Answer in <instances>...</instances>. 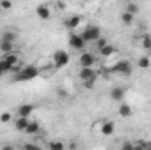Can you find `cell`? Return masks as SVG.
I'll use <instances>...</instances> for the list:
<instances>
[{
  "label": "cell",
  "mask_w": 151,
  "mask_h": 150,
  "mask_svg": "<svg viewBox=\"0 0 151 150\" xmlns=\"http://www.w3.org/2000/svg\"><path fill=\"white\" fill-rule=\"evenodd\" d=\"M40 74V69H39L37 66H25L18 74H14V81H30V79H34V78H37Z\"/></svg>",
  "instance_id": "1"
},
{
  "label": "cell",
  "mask_w": 151,
  "mask_h": 150,
  "mask_svg": "<svg viewBox=\"0 0 151 150\" xmlns=\"http://www.w3.org/2000/svg\"><path fill=\"white\" fill-rule=\"evenodd\" d=\"M51 58H53V67H55V69H62V67H65V66L69 64L70 55H69L67 51H63V50H56Z\"/></svg>",
  "instance_id": "2"
},
{
  "label": "cell",
  "mask_w": 151,
  "mask_h": 150,
  "mask_svg": "<svg viewBox=\"0 0 151 150\" xmlns=\"http://www.w3.org/2000/svg\"><path fill=\"white\" fill-rule=\"evenodd\" d=\"M81 36L84 39V42H95V41L100 39V28H99L97 25H88V27L83 30Z\"/></svg>",
  "instance_id": "3"
},
{
  "label": "cell",
  "mask_w": 151,
  "mask_h": 150,
  "mask_svg": "<svg viewBox=\"0 0 151 150\" xmlns=\"http://www.w3.org/2000/svg\"><path fill=\"white\" fill-rule=\"evenodd\" d=\"M113 73L116 74H123V76H128L132 74V64L128 60H119L113 66Z\"/></svg>",
  "instance_id": "4"
},
{
  "label": "cell",
  "mask_w": 151,
  "mask_h": 150,
  "mask_svg": "<svg viewBox=\"0 0 151 150\" xmlns=\"http://www.w3.org/2000/svg\"><path fill=\"white\" fill-rule=\"evenodd\" d=\"M69 44H70V48H74V50H83L84 46H86V42H84V39L81 34H70V37H69Z\"/></svg>",
  "instance_id": "5"
},
{
  "label": "cell",
  "mask_w": 151,
  "mask_h": 150,
  "mask_svg": "<svg viewBox=\"0 0 151 150\" xmlns=\"http://www.w3.org/2000/svg\"><path fill=\"white\" fill-rule=\"evenodd\" d=\"M0 60H4L5 64H9V66L12 67V66L21 64V55H19V53H16V51H12V53H7V55H2V58H0Z\"/></svg>",
  "instance_id": "6"
},
{
  "label": "cell",
  "mask_w": 151,
  "mask_h": 150,
  "mask_svg": "<svg viewBox=\"0 0 151 150\" xmlns=\"http://www.w3.org/2000/svg\"><path fill=\"white\" fill-rule=\"evenodd\" d=\"M79 64H81V69H84V67L93 69V66H95V57H93L91 53H83V55L79 57Z\"/></svg>",
  "instance_id": "7"
},
{
  "label": "cell",
  "mask_w": 151,
  "mask_h": 150,
  "mask_svg": "<svg viewBox=\"0 0 151 150\" xmlns=\"http://www.w3.org/2000/svg\"><path fill=\"white\" fill-rule=\"evenodd\" d=\"M34 111H35V106L27 103V104H21V106L18 108V117H19V118H28Z\"/></svg>",
  "instance_id": "8"
},
{
  "label": "cell",
  "mask_w": 151,
  "mask_h": 150,
  "mask_svg": "<svg viewBox=\"0 0 151 150\" xmlns=\"http://www.w3.org/2000/svg\"><path fill=\"white\" fill-rule=\"evenodd\" d=\"M35 14H37L40 20H49L51 18V9H49L47 4H40V5H37V9H35Z\"/></svg>",
  "instance_id": "9"
},
{
  "label": "cell",
  "mask_w": 151,
  "mask_h": 150,
  "mask_svg": "<svg viewBox=\"0 0 151 150\" xmlns=\"http://www.w3.org/2000/svg\"><path fill=\"white\" fill-rule=\"evenodd\" d=\"M113 133H114V122L104 120V122L100 124V134H102V136H113Z\"/></svg>",
  "instance_id": "10"
},
{
  "label": "cell",
  "mask_w": 151,
  "mask_h": 150,
  "mask_svg": "<svg viewBox=\"0 0 151 150\" xmlns=\"http://www.w3.org/2000/svg\"><path fill=\"white\" fill-rule=\"evenodd\" d=\"M65 28H69V30H74V28H77L79 25H81V16L79 14H72L70 18H67L65 20Z\"/></svg>",
  "instance_id": "11"
},
{
  "label": "cell",
  "mask_w": 151,
  "mask_h": 150,
  "mask_svg": "<svg viewBox=\"0 0 151 150\" xmlns=\"http://www.w3.org/2000/svg\"><path fill=\"white\" fill-rule=\"evenodd\" d=\"M132 113H134V110H132L130 104H127V103H121V104H119V108H118V115H119V117L128 118V117H132Z\"/></svg>",
  "instance_id": "12"
},
{
  "label": "cell",
  "mask_w": 151,
  "mask_h": 150,
  "mask_svg": "<svg viewBox=\"0 0 151 150\" xmlns=\"http://www.w3.org/2000/svg\"><path fill=\"white\" fill-rule=\"evenodd\" d=\"M79 78H81L83 81L93 79V78H97V71H93V69H90V67H84V69L79 71Z\"/></svg>",
  "instance_id": "13"
},
{
  "label": "cell",
  "mask_w": 151,
  "mask_h": 150,
  "mask_svg": "<svg viewBox=\"0 0 151 150\" xmlns=\"http://www.w3.org/2000/svg\"><path fill=\"white\" fill-rule=\"evenodd\" d=\"M109 95H111V99H113V101H116V103L119 101V103H121V101L125 99V90H123L121 87H114Z\"/></svg>",
  "instance_id": "14"
},
{
  "label": "cell",
  "mask_w": 151,
  "mask_h": 150,
  "mask_svg": "<svg viewBox=\"0 0 151 150\" xmlns=\"http://www.w3.org/2000/svg\"><path fill=\"white\" fill-rule=\"evenodd\" d=\"M39 131H40V125H39V122H35V120H34V122L30 120V124H28V127L25 129V133H27V134H30V136H34V134H37Z\"/></svg>",
  "instance_id": "15"
},
{
  "label": "cell",
  "mask_w": 151,
  "mask_h": 150,
  "mask_svg": "<svg viewBox=\"0 0 151 150\" xmlns=\"http://www.w3.org/2000/svg\"><path fill=\"white\" fill-rule=\"evenodd\" d=\"M137 67H139V69H142V71L150 69V67H151V58H150V57H141V58L137 60Z\"/></svg>",
  "instance_id": "16"
},
{
  "label": "cell",
  "mask_w": 151,
  "mask_h": 150,
  "mask_svg": "<svg viewBox=\"0 0 151 150\" xmlns=\"http://www.w3.org/2000/svg\"><path fill=\"white\" fill-rule=\"evenodd\" d=\"M12 50H14V44H12V42H7V41H2V39H0V51H2L4 55L12 53Z\"/></svg>",
  "instance_id": "17"
},
{
  "label": "cell",
  "mask_w": 151,
  "mask_h": 150,
  "mask_svg": "<svg viewBox=\"0 0 151 150\" xmlns=\"http://www.w3.org/2000/svg\"><path fill=\"white\" fill-rule=\"evenodd\" d=\"M47 149L49 150H65V143L62 140H51Z\"/></svg>",
  "instance_id": "18"
},
{
  "label": "cell",
  "mask_w": 151,
  "mask_h": 150,
  "mask_svg": "<svg viewBox=\"0 0 151 150\" xmlns=\"http://www.w3.org/2000/svg\"><path fill=\"white\" fill-rule=\"evenodd\" d=\"M28 124H30V120H28V118H19V117H18V120H16L14 127H16L18 131H25V129L28 127Z\"/></svg>",
  "instance_id": "19"
},
{
  "label": "cell",
  "mask_w": 151,
  "mask_h": 150,
  "mask_svg": "<svg viewBox=\"0 0 151 150\" xmlns=\"http://www.w3.org/2000/svg\"><path fill=\"white\" fill-rule=\"evenodd\" d=\"M16 32L14 30H5L4 34H2V41H7V42H12L14 44V41H16Z\"/></svg>",
  "instance_id": "20"
},
{
  "label": "cell",
  "mask_w": 151,
  "mask_h": 150,
  "mask_svg": "<svg viewBox=\"0 0 151 150\" xmlns=\"http://www.w3.org/2000/svg\"><path fill=\"white\" fill-rule=\"evenodd\" d=\"M114 53H116V48H114V46H111V44H107L106 48H102V50H100V55H102L104 58L111 57V55H114Z\"/></svg>",
  "instance_id": "21"
},
{
  "label": "cell",
  "mask_w": 151,
  "mask_h": 150,
  "mask_svg": "<svg viewBox=\"0 0 151 150\" xmlns=\"http://www.w3.org/2000/svg\"><path fill=\"white\" fill-rule=\"evenodd\" d=\"M134 18H135V16H132V14L127 12V11L121 12V21H123V25H132V23H134Z\"/></svg>",
  "instance_id": "22"
},
{
  "label": "cell",
  "mask_w": 151,
  "mask_h": 150,
  "mask_svg": "<svg viewBox=\"0 0 151 150\" xmlns=\"http://www.w3.org/2000/svg\"><path fill=\"white\" fill-rule=\"evenodd\" d=\"M127 12H130L132 16H135V14L139 12V4H135V2H128V4H127Z\"/></svg>",
  "instance_id": "23"
},
{
  "label": "cell",
  "mask_w": 151,
  "mask_h": 150,
  "mask_svg": "<svg viewBox=\"0 0 151 150\" xmlns=\"http://www.w3.org/2000/svg\"><path fill=\"white\" fill-rule=\"evenodd\" d=\"M141 46H142L144 50H148V51H150V48H151V36H142V37H141Z\"/></svg>",
  "instance_id": "24"
},
{
  "label": "cell",
  "mask_w": 151,
  "mask_h": 150,
  "mask_svg": "<svg viewBox=\"0 0 151 150\" xmlns=\"http://www.w3.org/2000/svg\"><path fill=\"white\" fill-rule=\"evenodd\" d=\"M11 120H12V113H9V111L0 113V124H7V122H11Z\"/></svg>",
  "instance_id": "25"
},
{
  "label": "cell",
  "mask_w": 151,
  "mask_h": 150,
  "mask_svg": "<svg viewBox=\"0 0 151 150\" xmlns=\"http://www.w3.org/2000/svg\"><path fill=\"white\" fill-rule=\"evenodd\" d=\"M0 9H4V11L12 9V2H11V0H2V2H0Z\"/></svg>",
  "instance_id": "26"
},
{
  "label": "cell",
  "mask_w": 151,
  "mask_h": 150,
  "mask_svg": "<svg viewBox=\"0 0 151 150\" xmlns=\"http://www.w3.org/2000/svg\"><path fill=\"white\" fill-rule=\"evenodd\" d=\"M119 150H134V141H123L121 143V147H119Z\"/></svg>",
  "instance_id": "27"
},
{
  "label": "cell",
  "mask_w": 151,
  "mask_h": 150,
  "mask_svg": "<svg viewBox=\"0 0 151 150\" xmlns=\"http://www.w3.org/2000/svg\"><path fill=\"white\" fill-rule=\"evenodd\" d=\"M135 143H139L144 150H151V143H150V141H146V140H137Z\"/></svg>",
  "instance_id": "28"
},
{
  "label": "cell",
  "mask_w": 151,
  "mask_h": 150,
  "mask_svg": "<svg viewBox=\"0 0 151 150\" xmlns=\"http://www.w3.org/2000/svg\"><path fill=\"white\" fill-rule=\"evenodd\" d=\"M23 150H42V149L37 143H27V145H23Z\"/></svg>",
  "instance_id": "29"
},
{
  "label": "cell",
  "mask_w": 151,
  "mask_h": 150,
  "mask_svg": "<svg viewBox=\"0 0 151 150\" xmlns=\"http://www.w3.org/2000/svg\"><path fill=\"white\" fill-rule=\"evenodd\" d=\"M95 81H97V78L88 79V81H83V87H84V88H93V87H95Z\"/></svg>",
  "instance_id": "30"
},
{
  "label": "cell",
  "mask_w": 151,
  "mask_h": 150,
  "mask_svg": "<svg viewBox=\"0 0 151 150\" xmlns=\"http://www.w3.org/2000/svg\"><path fill=\"white\" fill-rule=\"evenodd\" d=\"M107 44H109V42H107V39H102V37H100L99 41H97V48H99V51H100L102 48H106Z\"/></svg>",
  "instance_id": "31"
},
{
  "label": "cell",
  "mask_w": 151,
  "mask_h": 150,
  "mask_svg": "<svg viewBox=\"0 0 151 150\" xmlns=\"http://www.w3.org/2000/svg\"><path fill=\"white\" fill-rule=\"evenodd\" d=\"M55 5H56V9H60V11H65V9H67V4H65V2H56Z\"/></svg>",
  "instance_id": "32"
},
{
  "label": "cell",
  "mask_w": 151,
  "mask_h": 150,
  "mask_svg": "<svg viewBox=\"0 0 151 150\" xmlns=\"http://www.w3.org/2000/svg\"><path fill=\"white\" fill-rule=\"evenodd\" d=\"M70 150H77V143H76V141L70 143Z\"/></svg>",
  "instance_id": "33"
},
{
  "label": "cell",
  "mask_w": 151,
  "mask_h": 150,
  "mask_svg": "<svg viewBox=\"0 0 151 150\" xmlns=\"http://www.w3.org/2000/svg\"><path fill=\"white\" fill-rule=\"evenodd\" d=\"M0 150H14V149H12L11 145H5V147H2V149H0Z\"/></svg>",
  "instance_id": "34"
},
{
  "label": "cell",
  "mask_w": 151,
  "mask_h": 150,
  "mask_svg": "<svg viewBox=\"0 0 151 150\" xmlns=\"http://www.w3.org/2000/svg\"><path fill=\"white\" fill-rule=\"evenodd\" d=\"M5 74V73H4V71H2V62H0V78H2V76Z\"/></svg>",
  "instance_id": "35"
},
{
  "label": "cell",
  "mask_w": 151,
  "mask_h": 150,
  "mask_svg": "<svg viewBox=\"0 0 151 150\" xmlns=\"http://www.w3.org/2000/svg\"><path fill=\"white\" fill-rule=\"evenodd\" d=\"M150 58H151V48H150Z\"/></svg>",
  "instance_id": "36"
}]
</instances>
